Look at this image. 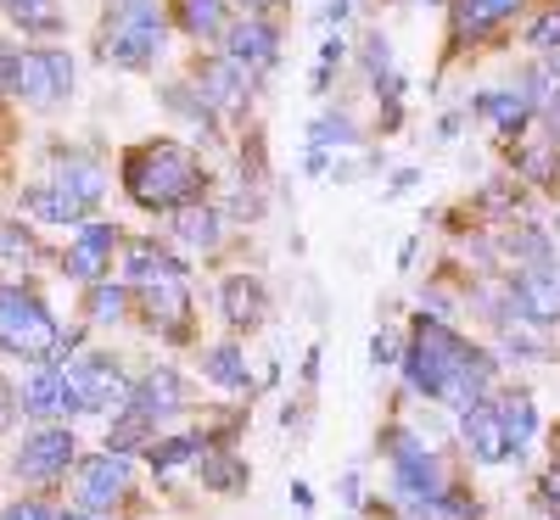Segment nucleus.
Wrapping results in <instances>:
<instances>
[{
  "instance_id": "c9c22d12",
  "label": "nucleus",
  "mask_w": 560,
  "mask_h": 520,
  "mask_svg": "<svg viewBox=\"0 0 560 520\" xmlns=\"http://www.w3.org/2000/svg\"><path fill=\"white\" fill-rule=\"evenodd\" d=\"M90 319H96V324L129 319V292H124V286H107V280H96V286H90Z\"/></svg>"
},
{
  "instance_id": "8fccbe9b",
  "label": "nucleus",
  "mask_w": 560,
  "mask_h": 520,
  "mask_svg": "<svg viewBox=\"0 0 560 520\" xmlns=\"http://www.w3.org/2000/svg\"><path fill=\"white\" fill-rule=\"evenodd\" d=\"M62 520H96V515H90V509H73V515H62Z\"/></svg>"
},
{
  "instance_id": "aec40b11",
  "label": "nucleus",
  "mask_w": 560,
  "mask_h": 520,
  "mask_svg": "<svg viewBox=\"0 0 560 520\" xmlns=\"http://www.w3.org/2000/svg\"><path fill=\"white\" fill-rule=\"evenodd\" d=\"M477 113L493 118V129L504 140H516V134H527V123H533L538 107H533L527 90H488V96H477Z\"/></svg>"
},
{
  "instance_id": "423d86ee",
  "label": "nucleus",
  "mask_w": 560,
  "mask_h": 520,
  "mask_svg": "<svg viewBox=\"0 0 560 520\" xmlns=\"http://www.w3.org/2000/svg\"><path fill=\"white\" fill-rule=\"evenodd\" d=\"M163 51H168L163 17H107V28H102V62H113V68L147 73V68H158Z\"/></svg>"
},
{
  "instance_id": "5701e85b",
  "label": "nucleus",
  "mask_w": 560,
  "mask_h": 520,
  "mask_svg": "<svg viewBox=\"0 0 560 520\" xmlns=\"http://www.w3.org/2000/svg\"><path fill=\"white\" fill-rule=\"evenodd\" d=\"M185 314H191V297L179 292V280L147 286V324L152 330H163V336H185Z\"/></svg>"
},
{
  "instance_id": "c756f323",
  "label": "nucleus",
  "mask_w": 560,
  "mask_h": 520,
  "mask_svg": "<svg viewBox=\"0 0 560 520\" xmlns=\"http://www.w3.org/2000/svg\"><path fill=\"white\" fill-rule=\"evenodd\" d=\"M57 185H68V191H73L79 202H90V208H96V202H102V191H107L102 168H96V163H84V157H68V163L57 168Z\"/></svg>"
},
{
  "instance_id": "f257e3e1",
  "label": "nucleus",
  "mask_w": 560,
  "mask_h": 520,
  "mask_svg": "<svg viewBox=\"0 0 560 520\" xmlns=\"http://www.w3.org/2000/svg\"><path fill=\"white\" fill-rule=\"evenodd\" d=\"M124 191L147 213H179L208 191V174L179 140H140L124 152Z\"/></svg>"
},
{
  "instance_id": "c85d7f7f",
  "label": "nucleus",
  "mask_w": 560,
  "mask_h": 520,
  "mask_svg": "<svg viewBox=\"0 0 560 520\" xmlns=\"http://www.w3.org/2000/svg\"><path fill=\"white\" fill-rule=\"evenodd\" d=\"M179 28L191 39H219L224 34V0H174Z\"/></svg>"
},
{
  "instance_id": "cd10ccee",
  "label": "nucleus",
  "mask_w": 560,
  "mask_h": 520,
  "mask_svg": "<svg viewBox=\"0 0 560 520\" xmlns=\"http://www.w3.org/2000/svg\"><path fill=\"white\" fill-rule=\"evenodd\" d=\"M152 442H158V419L135 414V409L113 414V425H107V448L113 453H140V448H152Z\"/></svg>"
},
{
  "instance_id": "4468645a",
  "label": "nucleus",
  "mask_w": 560,
  "mask_h": 520,
  "mask_svg": "<svg viewBox=\"0 0 560 520\" xmlns=\"http://www.w3.org/2000/svg\"><path fill=\"white\" fill-rule=\"evenodd\" d=\"M129 409L147 414V419H174V414L185 409V381H179L168 364H152V369L129 387Z\"/></svg>"
},
{
  "instance_id": "a18cd8bd",
  "label": "nucleus",
  "mask_w": 560,
  "mask_h": 520,
  "mask_svg": "<svg viewBox=\"0 0 560 520\" xmlns=\"http://www.w3.org/2000/svg\"><path fill=\"white\" fill-rule=\"evenodd\" d=\"M236 7H242L247 17H264V12H275V7H287V0H236Z\"/></svg>"
},
{
  "instance_id": "58836bf2",
  "label": "nucleus",
  "mask_w": 560,
  "mask_h": 520,
  "mask_svg": "<svg viewBox=\"0 0 560 520\" xmlns=\"http://www.w3.org/2000/svg\"><path fill=\"white\" fill-rule=\"evenodd\" d=\"M370 364H404V347H398V330H376V342H370Z\"/></svg>"
},
{
  "instance_id": "1a4fd4ad",
  "label": "nucleus",
  "mask_w": 560,
  "mask_h": 520,
  "mask_svg": "<svg viewBox=\"0 0 560 520\" xmlns=\"http://www.w3.org/2000/svg\"><path fill=\"white\" fill-rule=\"evenodd\" d=\"M393 493H398V504H427V509H438L443 493H448L443 459H438L427 442L409 448V453H393Z\"/></svg>"
},
{
  "instance_id": "72a5a7b5",
  "label": "nucleus",
  "mask_w": 560,
  "mask_h": 520,
  "mask_svg": "<svg viewBox=\"0 0 560 520\" xmlns=\"http://www.w3.org/2000/svg\"><path fill=\"white\" fill-rule=\"evenodd\" d=\"M34 252H39V241L28 224H0V269H23Z\"/></svg>"
},
{
  "instance_id": "49530a36",
  "label": "nucleus",
  "mask_w": 560,
  "mask_h": 520,
  "mask_svg": "<svg viewBox=\"0 0 560 520\" xmlns=\"http://www.w3.org/2000/svg\"><path fill=\"white\" fill-rule=\"evenodd\" d=\"M415 179H420V174H415V168H404V174L393 179V191H387V197H398V191H409V185H415Z\"/></svg>"
},
{
  "instance_id": "4be33fe9",
  "label": "nucleus",
  "mask_w": 560,
  "mask_h": 520,
  "mask_svg": "<svg viewBox=\"0 0 560 520\" xmlns=\"http://www.w3.org/2000/svg\"><path fill=\"white\" fill-rule=\"evenodd\" d=\"M510 163H516V174L533 179V185H555L560 179V140L555 134H527L522 146L510 152Z\"/></svg>"
},
{
  "instance_id": "39448f33",
  "label": "nucleus",
  "mask_w": 560,
  "mask_h": 520,
  "mask_svg": "<svg viewBox=\"0 0 560 520\" xmlns=\"http://www.w3.org/2000/svg\"><path fill=\"white\" fill-rule=\"evenodd\" d=\"M499 319L560 324V274H555V263H516V274L504 280Z\"/></svg>"
},
{
  "instance_id": "6ab92c4d",
  "label": "nucleus",
  "mask_w": 560,
  "mask_h": 520,
  "mask_svg": "<svg viewBox=\"0 0 560 520\" xmlns=\"http://www.w3.org/2000/svg\"><path fill=\"white\" fill-rule=\"evenodd\" d=\"M124 274H129V286H163V280L185 274V263L158 241H124Z\"/></svg>"
},
{
  "instance_id": "f8f14e48",
  "label": "nucleus",
  "mask_w": 560,
  "mask_h": 520,
  "mask_svg": "<svg viewBox=\"0 0 560 520\" xmlns=\"http://www.w3.org/2000/svg\"><path fill=\"white\" fill-rule=\"evenodd\" d=\"M197 96L213 107V113H242L247 107V96H253V73L242 68V62H230V57H208V62H197Z\"/></svg>"
},
{
  "instance_id": "a211bd4d",
  "label": "nucleus",
  "mask_w": 560,
  "mask_h": 520,
  "mask_svg": "<svg viewBox=\"0 0 560 520\" xmlns=\"http://www.w3.org/2000/svg\"><path fill=\"white\" fill-rule=\"evenodd\" d=\"M23 213L34 224H79L90 213V202H79L68 185H57V179H39V185H28V191H23Z\"/></svg>"
},
{
  "instance_id": "4c0bfd02",
  "label": "nucleus",
  "mask_w": 560,
  "mask_h": 520,
  "mask_svg": "<svg viewBox=\"0 0 560 520\" xmlns=\"http://www.w3.org/2000/svg\"><path fill=\"white\" fill-rule=\"evenodd\" d=\"M364 68H370V79H387V73H393V45H387V34H370V39H364Z\"/></svg>"
},
{
  "instance_id": "0eeeda50",
  "label": "nucleus",
  "mask_w": 560,
  "mask_h": 520,
  "mask_svg": "<svg viewBox=\"0 0 560 520\" xmlns=\"http://www.w3.org/2000/svg\"><path fill=\"white\" fill-rule=\"evenodd\" d=\"M68 381L79 387L84 409H113V414L129 409V387H135V381L118 369V358H107V353H79V358L68 364Z\"/></svg>"
},
{
  "instance_id": "9b49d317",
  "label": "nucleus",
  "mask_w": 560,
  "mask_h": 520,
  "mask_svg": "<svg viewBox=\"0 0 560 520\" xmlns=\"http://www.w3.org/2000/svg\"><path fill=\"white\" fill-rule=\"evenodd\" d=\"M18 409L34 414V419H57V414H79L84 398H79V387L68 381L62 364H39L28 381H23V392H18Z\"/></svg>"
},
{
  "instance_id": "79ce46f5",
  "label": "nucleus",
  "mask_w": 560,
  "mask_h": 520,
  "mask_svg": "<svg viewBox=\"0 0 560 520\" xmlns=\"http://www.w3.org/2000/svg\"><path fill=\"white\" fill-rule=\"evenodd\" d=\"M538 493H544V504H549V509H560V464H549V470H544Z\"/></svg>"
},
{
  "instance_id": "bb28decb",
  "label": "nucleus",
  "mask_w": 560,
  "mask_h": 520,
  "mask_svg": "<svg viewBox=\"0 0 560 520\" xmlns=\"http://www.w3.org/2000/svg\"><path fill=\"white\" fill-rule=\"evenodd\" d=\"M493 409H499V419H504V437H510V448L522 453V448L533 442V432H538V409H533V398H527V392H504Z\"/></svg>"
},
{
  "instance_id": "ea45409f",
  "label": "nucleus",
  "mask_w": 560,
  "mask_h": 520,
  "mask_svg": "<svg viewBox=\"0 0 560 520\" xmlns=\"http://www.w3.org/2000/svg\"><path fill=\"white\" fill-rule=\"evenodd\" d=\"M107 17H163L158 0H107Z\"/></svg>"
},
{
  "instance_id": "dca6fc26",
  "label": "nucleus",
  "mask_w": 560,
  "mask_h": 520,
  "mask_svg": "<svg viewBox=\"0 0 560 520\" xmlns=\"http://www.w3.org/2000/svg\"><path fill=\"white\" fill-rule=\"evenodd\" d=\"M224 57L242 62L247 73H258V68H269V62L280 57V34H275L264 17H247V23H236V28H224Z\"/></svg>"
},
{
  "instance_id": "7c9ffc66",
  "label": "nucleus",
  "mask_w": 560,
  "mask_h": 520,
  "mask_svg": "<svg viewBox=\"0 0 560 520\" xmlns=\"http://www.w3.org/2000/svg\"><path fill=\"white\" fill-rule=\"evenodd\" d=\"M499 347H504L510 358H533V364H544V358H555V347H549V336H538V330H527L522 319H504V336H499Z\"/></svg>"
},
{
  "instance_id": "e433bc0d",
  "label": "nucleus",
  "mask_w": 560,
  "mask_h": 520,
  "mask_svg": "<svg viewBox=\"0 0 560 520\" xmlns=\"http://www.w3.org/2000/svg\"><path fill=\"white\" fill-rule=\"evenodd\" d=\"M308 140H314L319 152H325V146H359V129H353L348 113H325V118H314Z\"/></svg>"
},
{
  "instance_id": "f03ea898",
  "label": "nucleus",
  "mask_w": 560,
  "mask_h": 520,
  "mask_svg": "<svg viewBox=\"0 0 560 520\" xmlns=\"http://www.w3.org/2000/svg\"><path fill=\"white\" fill-rule=\"evenodd\" d=\"M465 336H454V330L432 314H420L415 319V336H409V347H404V375H409V392H420V398H438L443 403V392H448V381H454V369L465 364Z\"/></svg>"
},
{
  "instance_id": "f704fd0d",
  "label": "nucleus",
  "mask_w": 560,
  "mask_h": 520,
  "mask_svg": "<svg viewBox=\"0 0 560 520\" xmlns=\"http://www.w3.org/2000/svg\"><path fill=\"white\" fill-rule=\"evenodd\" d=\"M504 252L516 258V263H549V235L533 229V224H516L504 235Z\"/></svg>"
},
{
  "instance_id": "9d476101",
  "label": "nucleus",
  "mask_w": 560,
  "mask_h": 520,
  "mask_svg": "<svg viewBox=\"0 0 560 520\" xmlns=\"http://www.w3.org/2000/svg\"><path fill=\"white\" fill-rule=\"evenodd\" d=\"M73 432L68 425H45V432H34L23 448H18V476L23 482H57V476H68V464H73Z\"/></svg>"
},
{
  "instance_id": "c03bdc74",
  "label": "nucleus",
  "mask_w": 560,
  "mask_h": 520,
  "mask_svg": "<svg viewBox=\"0 0 560 520\" xmlns=\"http://www.w3.org/2000/svg\"><path fill=\"white\" fill-rule=\"evenodd\" d=\"M342 57H348V45H342V34H331V39H325V51H319V62H325V68H337Z\"/></svg>"
},
{
  "instance_id": "2f4dec72",
  "label": "nucleus",
  "mask_w": 560,
  "mask_h": 520,
  "mask_svg": "<svg viewBox=\"0 0 560 520\" xmlns=\"http://www.w3.org/2000/svg\"><path fill=\"white\" fill-rule=\"evenodd\" d=\"M197 448H202L197 437H168V442H152V470L168 482V476H179L185 464H197V459H202Z\"/></svg>"
},
{
  "instance_id": "7ed1b4c3",
  "label": "nucleus",
  "mask_w": 560,
  "mask_h": 520,
  "mask_svg": "<svg viewBox=\"0 0 560 520\" xmlns=\"http://www.w3.org/2000/svg\"><path fill=\"white\" fill-rule=\"evenodd\" d=\"M62 330L28 286H0V353L34 358V364H57Z\"/></svg>"
},
{
  "instance_id": "393cba45",
  "label": "nucleus",
  "mask_w": 560,
  "mask_h": 520,
  "mask_svg": "<svg viewBox=\"0 0 560 520\" xmlns=\"http://www.w3.org/2000/svg\"><path fill=\"white\" fill-rule=\"evenodd\" d=\"M174 235H179L185 247L213 252V247L224 241V213H219V208H208V202H202V208L191 202V208H179V213H174Z\"/></svg>"
},
{
  "instance_id": "de8ad7c7",
  "label": "nucleus",
  "mask_w": 560,
  "mask_h": 520,
  "mask_svg": "<svg viewBox=\"0 0 560 520\" xmlns=\"http://www.w3.org/2000/svg\"><path fill=\"white\" fill-rule=\"evenodd\" d=\"M348 17V0H331V7H325V23H342Z\"/></svg>"
},
{
  "instance_id": "09e8293b",
  "label": "nucleus",
  "mask_w": 560,
  "mask_h": 520,
  "mask_svg": "<svg viewBox=\"0 0 560 520\" xmlns=\"http://www.w3.org/2000/svg\"><path fill=\"white\" fill-rule=\"evenodd\" d=\"M7 398H12V392H7V387H0V425H7V419H12V403H7Z\"/></svg>"
},
{
  "instance_id": "b1692460",
  "label": "nucleus",
  "mask_w": 560,
  "mask_h": 520,
  "mask_svg": "<svg viewBox=\"0 0 560 520\" xmlns=\"http://www.w3.org/2000/svg\"><path fill=\"white\" fill-rule=\"evenodd\" d=\"M202 375H208L213 387H224V392H253V369H247V353L236 342L208 347L202 353Z\"/></svg>"
},
{
  "instance_id": "20e7f679",
  "label": "nucleus",
  "mask_w": 560,
  "mask_h": 520,
  "mask_svg": "<svg viewBox=\"0 0 560 520\" xmlns=\"http://www.w3.org/2000/svg\"><path fill=\"white\" fill-rule=\"evenodd\" d=\"M12 96L28 107H57L73 96V57L62 45H39V51H18V73H12Z\"/></svg>"
},
{
  "instance_id": "412c9836",
  "label": "nucleus",
  "mask_w": 560,
  "mask_h": 520,
  "mask_svg": "<svg viewBox=\"0 0 560 520\" xmlns=\"http://www.w3.org/2000/svg\"><path fill=\"white\" fill-rule=\"evenodd\" d=\"M516 12H522V0H454V45L488 34L493 23L516 17Z\"/></svg>"
},
{
  "instance_id": "ddd939ff",
  "label": "nucleus",
  "mask_w": 560,
  "mask_h": 520,
  "mask_svg": "<svg viewBox=\"0 0 560 520\" xmlns=\"http://www.w3.org/2000/svg\"><path fill=\"white\" fill-rule=\"evenodd\" d=\"M113 247H118V224H79L62 269H68L73 280H90V286H96V280L113 269Z\"/></svg>"
},
{
  "instance_id": "a878e982",
  "label": "nucleus",
  "mask_w": 560,
  "mask_h": 520,
  "mask_svg": "<svg viewBox=\"0 0 560 520\" xmlns=\"http://www.w3.org/2000/svg\"><path fill=\"white\" fill-rule=\"evenodd\" d=\"M197 476H202V487H213V493H247L253 470H247V459H236L230 448H213V453L197 459Z\"/></svg>"
},
{
  "instance_id": "37998d69",
  "label": "nucleus",
  "mask_w": 560,
  "mask_h": 520,
  "mask_svg": "<svg viewBox=\"0 0 560 520\" xmlns=\"http://www.w3.org/2000/svg\"><path fill=\"white\" fill-rule=\"evenodd\" d=\"M12 73H18V45L0 39V90H12Z\"/></svg>"
},
{
  "instance_id": "f3484780",
  "label": "nucleus",
  "mask_w": 560,
  "mask_h": 520,
  "mask_svg": "<svg viewBox=\"0 0 560 520\" xmlns=\"http://www.w3.org/2000/svg\"><path fill=\"white\" fill-rule=\"evenodd\" d=\"M219 308H224V319L236 324V330H258V324L269 319V292H264V280L230 274L224 286H219Z\"/></svg>"
},
{
  "instance_id": "6e6552de",
  "label": "nucleus",
  "mask_w": 560,
  "mask_h": 520,
  "mask_svg": "<svg viewBox=\"0 0 560 520\" xmlns=\"http://www.w3.org/2000/svg\"><path fill=\"white\" fill-rule=\"evenodd\" d=\"M135 487V470H129V453H90L84 464H79V482H73V493H79V509H90V515H102V509H113V504H124V493Z\"/></svg>"
},
{
  "instance_id": "3c124183",
  "label": "nucleus",
  "mask_w": 560,
  "mask_h": 520,
  "mask_svg": "<svg viewBox=\"0 0 560 520\" xmlns=\"http://www.w3.org/2000/svg\"><path fill=\"white\" fill-rule=\"evenodd\" d=\"M555 224H560V218H555Z\"/></svg>"
},
{
  "instance_id": "2eb2a0df",
  "label": "nucleus",
  "mask_w": 560,
  "mask_h": 520,
  "mask_svg": "<svg viewBox=\"0 0 560 520\" xmlns=\"http://www.w3.org/2000/svg\"><path fill=\"white\" fill-rule=\"evenodd\" d=\"M459 437H465V448H471V459H482V464L522 459L516 448H510V437H504V419H499V409H493V403L465 409V419H459Z\"/></svg>"
},
{
  "instance_id": "473e14b6",
  "label": "nucleus",
  "mask_w": 560,
  "mask_h": 520,
  "mask_svg": "<svg viewBox=\"0 0 560 520\" xmlns=\"http://www.w3.org/2000/svg\"><path fill=\"white\" fill-rule=\"evenodd\" d=\"M516 179H488L482 191H477V213H488V218H504V224H516Z\"/></svg>"
},
{
  "instance_id": "a19ab883",
  "label": "nucleus",
  "mask_w": 560,
  "mask_h": 520,
  "mask_svg": "<svg viewBox=\"0 0 560 520\" xmlns=\"http://www.w3.org/2000/svg\"><path fill=\"white\" fill-rule=\"evenodd\" d=\"M0 520H57V515L45 509V504H34V498H28V504H12V509L0 515Z\"/></svg>"
}]
</instances>
